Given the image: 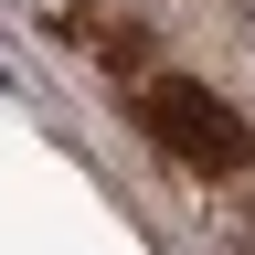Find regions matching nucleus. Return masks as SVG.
Instances as JSON below:
<instances>
[{"label":"nucleus","mask_w":255,"mask_h":255,"mask_svg":"<svg viewBox=\"0 0 255 255\" xmlns=\"http://www.w3.org/2000/svg\"><path fill=\"white\" fill-rule=\"evenodd\" d=\"M149 138L170 149L181 170H213V181L255 159V128L223 107L213 85H191V75H159V85H149Z\"/></svg>","instance_id":"f257e3e1"}]
</instances>
